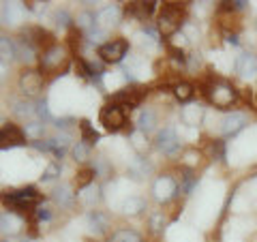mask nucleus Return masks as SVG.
<instances>
[{
  "instance_id": "f257e3e1",
  "label": "nucleus",
  "mask_w": 257,
  "mask_h": 242,
  "mask_svg": "<svg viewBox=\"0 0 257 242\" xmlns=\"http://www.w3.org/2000/svg\"><path fill=\"white\" fill-rule=\"evenodd\" d=\"M39 201H41V193L35 187H24V189H7L0 193V204H3L9 212H35Z\"/></svg>"
},
{
  "instance_id": "f03ea898",
  "label": "nucleus",
  "mask_w": 257,
  "mask_h": 242,
  "mask_svg": "<svg viewBox=\"0 0 257 242\" xmlns=\"http://www.w3.org/2000/svg\"><path fill=\"white\" fill-rule=\"evenodd\" d=\"M204 94L208 96V101L212 103L216 109H227L229 105H234L238 101V90L231 86L227 79H210L204 86Z\"/></svg>"
},
{
  "instance_id": "7ed1b4c3",
  "label": "nucleus",
  "mask_w": 257,
  "mask_h": 242,
  "mask_svg": "<svg viewBox=\"0 0 257 242\" xmlns=\"http://www.w3.org/2000/svg\"><path fill=\"white\" fill-rule=\"evenodd\" d=\"M184 11H187V7L182 3H165L159 15L157 30L163 37H174L184 24Z\"/></svg>"
},
{
  "instance_id": "20e7f679",
  "label": "nucleus",
  "mask_w": 257,
  "mask_h": 242,
  "mask_svg": "<svg viewBox=\"0 0 257 242\" xmlns=\"http://www.w3.org/2000/svg\"><path fill=\"white\" fill-rule=\"evenodd\" d=\"M69 67V50L62 45H52L50 50H45L39 58V71L43 75H56Z\"/></svg>"
},
{
  "instance_id": "39448f33",
  "label": "nucleus",
  "mask_w": 257,
  "mask_h": 242,
  "mask_svg": "<svg viewBox=\"0 0 257 242\" xmlns=\"http://www.w3.org/2000/svg\"><path fill=\"white\" fill-rule=\"evenodd\" d=\"M99 120H101V125L105 127V131L118 133L120 129H124V125H126V111L120 105H116V103H105V105L101 107Z\"/></svg>"
},
{
  "instance_id": "423d86ee",
  "label": "nucleus",
  "mask_w": 257,
  "mask_h": 242,
  "mask_svg": "<svg viewBox=\"0 0 257 242\" xmlns=\"http://www.w3.org/2000/svg\"><path fill=\"white\" fill-rule=\"evenodd\" d=\"M126 52H128V43L124 39H111V41H107L105 45H101L99 50H96L99 58L107 64H116L120 60H124Z\"/></svg>"
},
{
  "instance_id": "0eeeda50",
  "label": "nucleus",
  "mask_w": 257,
  "mask_h": 242,
  "mask_svg": "<svg viewBox=\"0 0 257 242\" xmlns=\"http://www.w3.org/2000/svg\"><path fill=\"white\" fill-rule=\"evenodd\" d=\"M152 195H155L159 204H167L172 197L178 195V182L172 176H161V178H157L155 187H152Z\"/></svg>"
},
{
  "instance_id": "6e6552de",
  "label": "nucleus",
  "mask_w": 257,
  "mask_h": 242,
  "mask_svg": "<svg viewBox=\"0 0 257 242\" xmlns=\"http://www.w3.org/2000/svg\"><path fill=\"white\" fill-rule=\"evenodd\" d=\"M157 148L163 152V155H170V157H176L180 150V140L176 135V129L174 127H165L161 129L159 135H157Z\"/></svg>"
},
{
  "instance_id": "1a4fd4ad",
  "label": "nucleus",
  "mask_w": 257,
  "mask_h": 242,
  "mask_svg": "<svg viewBox=\"0 0 257 242\" xmlns=\"http://www.w3.org/2000/svg\"><path fill=\"white\" fill-rule=\"evenodd\" d=\"M24 39L35 47V50H50L52 45H56V41H54V35L50 30H45V28H41V26H32V28H28L26 32H24Z\"/></svg>"
},
{
  "instance_id": "9d476101",
  "label": "nucleus",
  "mask_w": 257,
  "mask_h": 242,
  "mask_svg": "<svg viewBox=\"0 0 257 242\" xmlns=\"http://www.w3.org/2000/svg\"><path fill=\"white\" fill-rule=\"evenodd\" d=\"M20 88L26 96H37L43 90V73L35 69H26L20 75Z\"/></svg>"
},
{
  "instance_id": "9b49d317",
  "label": "nucleus",
  "mask_w": 257,
  "mask_h": 242,
  "mask_svg": "<svg viewBox=\"0 0 257 242\" xmlns=\"http://www.w3.org/2000/svg\"><path fill=\"white\" fill-rule=\"evenodd\" d=\"M24 144H26L24 129L11 123L0 127V148H15V146H24Z\"/></svg>"
},
{
  "instance_id": "f8f14e48",
  "label": "nucleus",
  "mask_w": 257,
  "mask_h": 242,
  "mask_svg": "<svg viewBox=\"0 0 257 242\" xmlns=\"http://www.w3.org/2000/svg\"><path fill=\"white\" fill-rule=\"evenodd\" d=\"M142 96H144V88L131 86V88H122L120 92H116L114 96H111V103H116V105H120L126 111V107L131 109V107L138 105V103L142 101Z\"/></svg>"
},
{
  "instance_id": "ddd939ff",
  "label": "nucleus",
  "mask_w": 257,
  "mask_h": 242,
  "mask_svg": "<svg viewBox=\"0 0 257 242\" xmlns=\"http://www.w3.org/2000/svg\"><path fill=\"white\" fill-rule=\"evenodd\" d=\"M120 18H122V9H120L118 5H107L94 15V26L101 30H107L111 26H116Z\"/></svg>"
},
{
  "instance_id": "4468645a",
  "label": "nucleus",
  "mask_w": 257,
  "mask_h": 242,
  "mask_svg": "<svg viewBox=\"0 0 257 242\" xmlns=\"http://www.w3.org/2000/svg\"><path fill=\"white\" fill-rule=\"evenodd\" d=\"M246 127V116L242 114V111H231V114H227L223 118L221 123V131L225 137H234L238 135L242 129Z\"/></svg>"
},
{
  "instance_id": "2eb2a0df",
  "label": "nucleus",
  "mask_w": 257,
  "mask_h": 242,
  "mask_svg": "<svg viewBox=\"0 0 257 242\" xmlns=\"http://www.w3.org/2000/svg\"><path fill=\"white\" fill-rule=\"evenodd\" d=\"M157 5L155 0H148V3H128L124 7V13L126 15H133V18H138L142 22H146L148 18H152V13L157 11Z\"/></svg>"
},
{
  "instance_id": "dca6fc26",
  "label": "nucleus",
  "mask_w": 257,
  "mask_h": 242,
  "mask_svg": "<svg viewBox=\"0 0 257 242\" xmlns=\"http://www.w3.org/2000/svg\"><path fill=\"white\" fill-rule=\"evenodd\" d=\"M236 71L240 77L253 79L257 75V56L255 54H240L236 60Z\"/></svg>"
},
{
  "instance_id": "f3484780",
  "label": "nucleus",
  "mask_w": 257,
  "mask_h": 242,
  "mask_svg": "<svg viewBox=\"0 0 257 242\" xmlns=\"http://www.w3.org/2000/svg\"><path fill=\"white\" fill-rule=\"evenodd\" d=\"M150 174H152V165L148 163V159L135 157L131 163H128V176H131L133 180H144V178H148Z\"/></svg>"
},
{
  "instance_id": "a211bd4d",
  "label": "nucleus",
  "mask_w": 257,
  "mask_h": 242,
  "mask_svg": "<svg viewBox=\"0 0 257 242\" xmlns=\"http://www.w3.org/2000/svg\"><path fill=\"white\" fill-rule=\"evenodd\" d=\"M52 197L60 208H73V204H75V193H73V189H71L69 184H60V187H56L52 191Z\"/></svg>"
},
{
  "instance_id": "6ab92c4d",
  "label": "nucleus",
  "mask_w": 257,
  "mask_h": 242,
  "mask_svg": "<svg viewBox=\"0 0 257 242\" xmlns=\"http://www.w3.org/2000/svg\"><path fill=\"white\" fill-rule=\"evenodd\" d=\"M22 225H24V219H22L18 212H9V210H7L3 216H0V229L7 231V233L20 231Z\"/></svg>"
},
{
  "instance_id": "aec40b11",
  "label": "nucleus",
  "mask_w": 257,
  "mask_h": 242,
  "mask_svg": "<svg viewBox=\"0 0 257 242\" xmlns=\"http://www.w3.org/2000/svg\"><path fill=\"white\" fill-rule=\"evenodd\" d=\"M86 223H88V227H90V231H94V233H103V231L109 227L107 214H103V212H99V210H94V212L88 214Z\"/></svg>"
},
{
  "instance_id": "412c9836",
  "label": "nucleus",
  "mask_w": 257,
  "mask_h": 242,
  "mask_svg": "<svg viewBox=\"0 0 257 242\" xmlns=\"http://www.w3.org/2000/svg\"><path fill=\"white\" fill-rule=\"evenodd\" d=\"M77 197H79V201H82L84 206H88V208H92V206H96L101 201V189L96 187V184L92 182L90 187H86V189H82V193H77Z\"/></svg>"
},
{
  "instance_id": "4be33fe9",
  "label": "nucleus",
  "mask_w": 257,
  "mask_h": 242,
  "mask_svg": "<svg viewBox=\"0 0 257 242\" xmlns=\"http://www.w3.org/2000/svg\"><path fill=\"white\" fill-rule=\"evenodd\" d=\"M18 58V47H15V41L9 37H0V60L5 64Z\"/></svg>"
},
{
  "instance_id": "5701e85b",
  "label": "nucleus",
  "mask_w": 257,
  "mask_h": 242,
  "mask_svg": "<svg viewBox=\"0 0 257 242\" xmlns=\"http://www.w3.org/2000/svg\"><path fill=\"white\" fill-rule=\"evenodd\" d=\"M155 125H157V114L150 107H144L140 111V118H138V131L148 133V131L155 129Z\"/></svg>"
},
{
  "instance_id": "b1692460",
  "label": "nucleus",
  "mask_w": 257,
  "mask_h": 242,
  "mask_svg": "<svg viewBox=\"0 0 257 242\" xmlns=\"http://www.w3.org/2000/svg\"><path fill=\"white\" fill-rule=\"evenodd\" d=\"M15 47H18V58H20L22 62L30 64V62L37 60V56H35L37 50L26 41V39H20V41H15Z\"/></svg>"
},
{
  "instance_id": "393cba45",
  "label": "nucleus",
  "mask_w": 257,
  "mask_h": 242,
  "mask_svg": "<svg viewBox=\"0 0 257 242\" xmlns=\"http://www.w3.org/2000/svg\"><path fill=\"white\" fill-rule=\"evenodd\" d=\"M195 182H197V178H195V174H193V169L184 167L180 180H178V193H182V195H189V193L193 191V187H195Z\"/></svg>"
},
{
  "instance_id": "a878e982",
  "label": "nucleus",
  "mask_w": 257,
  "mask_h": 242,
  "mask_svg": "<svg viewBox=\"0 0 257 242\" xmlns=\"http://www.w3.org/2000/svg\"><path fill=\"white\" fill-rule=\"evenodd\" d=\"M193 94H195V88H193L191 82H176L174 84V96L182 103H187L193 99Z\"/></svg>"
},
{
  "instance_id": "bb28decb",
  "label": "nucleus",
  "mask_w": 257,
  "mask_h": 242,
  "mask_svg": "<svg viewBox=\"0 0 257 242\" xmlns=\"http://www.w3.org/2000/svg\"><path fill=\"white\" fill-rule=\"evenodd\" d=\"M122 212L124 214H140L142 210H146V201H144L142 197H128L122 201Z\"/></svg>"
},
{
  "instance_id": "cd10ccee",
  "label": "nucleus",
  "mask_w": 257,
  "mask_h": 242,
  "mask_svg": "<svg viewBox=\"0 0 257 242\" xmlns=\"http://www.w3.org/2000/svg\"><path fill=\"white\" fill-rule=\"evenodd\" d=\"M94 169L92 167H82V169H77V174H75V184H77V189H86V187H90V184L94 182Z\"/></svg>"
},
{
  "instance_id": "c85d7f7f",
  "label": "nucleus",
  "mask_w": 257,
  "mask_h": 242,
  "mask_svg": "<svg viewBox=\"0 0 257 242\" xmlns=\"http://www.w3.org/2000/svg\"><path fill=\"white\" fill-rule=\"evenodd\" d=\"M79 131H82V142H86L88 146H94L99 142V133L94 131L88 120H79Z\"/></svg>"
},
{
  "instance_id": "c756f323",
  "label": "nucleus",
  "mask_w": 257,
  "mask_h": 242,
  "mask_svg": "<svg viewBox=\"0 0 257 242\" xmlns=\"http://www.w3.org/2000/svg\"><path fill=\"white\" fill-rule=\"evenodd\" d=\"M24 13H26V5L22 3L7 5V20H9V24H20L24 20Z\"/></svg>"
},
{
  "instance_id": "7c9ffc66",
  "label": "nucleus",
  "mask_w": 257,
  "mask_h": 242,
  "mask_svg": "<svg viewBox=\"0 0 257 242\" xmlns=\"http://www.w3.org/2000/svg\"><path fill=\"white\" fill-rule=\"evenodd\" d=\"M75 28L79 30V32H84V30H88L90 32L92 28H94V15L92 13H88V11H82L75 18Z\"/></svg>"
},
{
  "instance_id": "2f4dec72",
  "label": "nucleus",
  "mask_w": 257,
  "mask_h": 242,
  "mask_svg": "<svg viewBox=\"0 0 257 242\" xmlns=\"http://www.w3.org/2000/svg\"><path fill=\"white\" fill-rule=\"evenodd\" d=\"M92 169H94L96 176H101V178H109L111 176V165L107 163L105 157H96L94 163H92Z\"/></svg>"
},
{
  "instance_id": "473e14b6",
  "label": "nucleus",
  "mask_w": 257,
  "mask_h": 242,
  "mask_svg": "<svg viewBox=\"0 0 257 242\" xmlns=\"http://www.w3.org/2000/svg\"><path fill=\"white\" fill-rule=\"evenodd\" d=\"M111 240L114 242H142V236L133 229H118L114 236H111Z\"/></svg>"
},
{
  "instance_id": "72a5a7b5",
  "label": "nucleus",
  "mask_w": 257,
  "mask_h": 242,
  "mask_svg": "<svg viewBox=\"0 0 257 242\" xmlns=\"http://www.w3.org/2000/svg\"><path fill=\"white\" fill-rule=\"evenodd\" d=\"M43 131H45L43 123H28L26 129H24V135L30 137L32 142H37V140H41V137H43Z\"/></svg>"
},
{
  "instance_id": "f704fd0d",
  "label": "nucleus",
  "mask_w": 257,
  "mask_h": 242,
  "mask_svg": "<svg viewBox=\"0 0 257 242\" xmlns=\"http://www.w3.org/2000/svg\"><path fill=\"white\" fill-rule=\"evenodd\" d=\"M73 157H75L77 163H84V161H88V157H90V146H88L86 142L79 140L73 146Z\"/></svg>"
},
{
  "instance_id": "c9c22d12",
  "label": "nucleus",
  "mask_w": 257,
  "mask_h": 242,
  "mask_svg": "<svg viewBox=\"0 0 257 242\" xmlns=\"http://www.w3.org/2000/svg\"><path fill=\"white\" fill-rule=\"evenodd\" d=\"M60 176V163H56V161H52L50 165H47V169L43 172V182H50V180H56Z\"/></svg>"
},
{
  "instance_id": "e433bc0d",
  "label": "nucleus",
  "mask_w": 257,
  "mask_h": 242,
  "mask_svg": "<svg viewBox=\"0 0 257 242\" xmlns=\"http://www.w3.org/2000/svg\"><path fill=\"white\" fill-rule=\"evenodd\" d=\"M103 39H105V30H101V28H92L90 32H88V41H90V43H94V45H105L107 41H103Z\"/></svg>"
},
{
  "instance_id": "4c0bfd02",
  "label": "nucleus",
  "mask_w": 257,
  "mask_h": 242,
  "mask_svg": "<svg viewBox=\"0 0 257 242\" xmlns=\"http://www.w3.org/2000/svg\"><path fill=\"white\" fill-rule=\"evenodd\" d=\"M75 73H77L79 77H84V79H90V77H92L90 67H88V60H84V58H77V60H75Z\"/></svg>"
},
{
  "instance_id": "58836bf2",
  "label": "nucleus",
  "mask_w": 257,
  "mask_h": 242,
  "mask_svg": "<svg viewBox=\"0 0 257 242\" xmlns=\"http://www.w3.org/2000/svg\"><path fill=\"white\" fill-rule=\"evenodd\" d=\"M163 227H165V214L163 212H155L150 216V229L152 231H163Z\"/></svg>"
},
{
  "instance_id": "ea45409f",
  "label": "nucleus",
  "mask_w": 257,
  "mask_h": 242,
  "mask_svg": "<svg viewBox=\"0 0 257 242\" xmlns=\"http://www.w3.org/2000/svg\"><path fill=\"white\" fill-rule=\"evenodd\" d=\"M131 142H133V148H135V150H140V152L148 146L146 133H142V131H133V133H131Z\"/></svg>"
},
{
  "instance_id": "a19ab883",
  "label": "nucleus",
  "mask_w": 257,
  "mask_h": 242,
  "mask_svg": "<svg viewBox=\"0 0 257 242\" xmlns=\"http://www.w3.org/2000/svg\"><path fill=\"white\" fill-rule=\"evenodd\" d=\"M35 219H37L39 223L50 221V219H52V210H50V206H37V210H35Z\"/></svg>"
},
{
  "instance_id": "79ce46f5",
  "label": "nucleus",
  "mask_w": 257,
  "mask_h": 242,
  "mask_svg": "<svg viewBox=\"0 0 257 242\" xmlns=\"http://www.w3.org/2000/svg\"><path fill=\"white\" fill-rule=\"evenodd\" d=\"M71 22H73V20H71V15L67 11H58V13H56V24H58L60 28H73V26H71Z\"/></svg>"
},
{
  "instance_id": "37998d69",
  "label": "nucleus",
  "mask_w": 257,
  "mask_h": 242,
  "mask_svg": "<svg viewBox=\"0 0 257 242\" xmlns=\"http://www.w3.org/2000/svg\"><path fill=\"white\" fill-rule=\"evenodd\" d=\"M210 152H212V157H214V159H223V155H225V146H223V142H221V140L212 142Z\"/></svg>"
},
{
  "instance_id": "c03bdc74",
  "label": "nucleus",
  "mask_w": 257,
  "mask_h": 242,
  "mask_svg": "<svg viewBox=\"0 0 257 242\" xmlns=\"http://www.w3.org/2000/svg\"><path fill=\"white\" fill-rule=\"evenodd\" d=\"M37 118H41V120L50 118V109H47V103L45 101H39L37 103Z\"/></svg>"
},
{
  "instance_id": "a18cd8bd",
  "label": "nucleus",
  "mask_w": 257,
  "mask_h": 242,
  "mask_svg": "<svg viewBox=\"0 0 257 242\" xmlns=\"http://www.w3.org/2000/svg\"><path fill=\"white\" fill-rule=\"evenodd\" d=\"M225 41L231 43V45H238V43H240V41H238V35H236V32H225Z\"/></svg>"
},
{
  "instance_id": "49530a36",
  "label": "nucleus",
  "mask_w": 257,
  "mask_h": 242,
  "mask_svg": "<svg viewBox=\"0 0 257 242\" xmlns=\"http://www.w3.org/2000/svg\"><path fill=\"white\" fill-rule=\"evenodd\" d=\"M24 5H26V9H30V11H37V13H39V11H41L43 7H45L43 3H24Z\"/></svg>"
},
{
  "instance_id": "de8ad7c7",
  "label": "nucleus",
  "mask_w": 257,
  "mask_h": 242,
  "mask_svg": "<svg viewBox=\"0 0 257 242\" xmlns=\"http://www.w3.org/2000/svg\"><path fill=\"white\" fill-rule=\"evenodd\" d=\"M3 242H24L22 238H18V236H9V238H5Z\"/></svg>"
},
{
  "instance_id": "09e8293b",
  "label": "nucleus",
  "mask_w": 257,
  "mask_h": 242,
  "mask_svg": "<svg viewBox=\"0 0 257 242\" xmlns=\"http://www.w3.org/2000/svg\"><path fill=\"white\" fill-rule=\"evenodd\" d=\"M5 71H7V64H5L3 60H0V79L5 77Z\"/></svg>"
},
{
  "instance_id": "8fccbe9b",
  "label": "nucleus",
  "mask_w": 257,
  "mask_h": 242,
  "mask_svg": "<svg viewBox=\"0 0 257 242\" xmlns=\"http://www.w3.org/2000/svg\"><path fill=\"white\" fill-rule=\"evenodd\" d=\"M253 178H257V167L253 169Z\"/></svg>"
},
{
  "instance_id": "3c124183",
  "label": "nucleus",
  "mask_w": 257,
  "mask_h": 242,
  "mask_svg": "<svg viewBox=\"0 0 257 242\" xmlns=\"http://www.w3.org/2000/svg\"><path fill=\"white\" fill-rule=\"evenodd\" d=\"M109 242H114V240H109Z\"/></svg>"
}]
</instances>
